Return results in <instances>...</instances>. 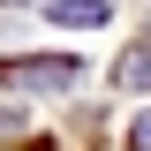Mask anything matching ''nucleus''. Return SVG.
Wrapping results in <instances>:
<instances>
[{
	"label": "nucleus",
	"instance_id": "1",
	"mask_svg": "<svg viewBox=\"0 0 151 151\" xmlns=\"http://www.w3.org/2000/svg\"><path fill=\"white\" fill-rule=\"evenodd\" d=\"M0 76H8V91H68L83 76V60L76 53H15Z\"/></svg>",
	"mask_w": 151,
	"mask_h": 151
},
{
	"label": "nucleus",
	"instance_id": "2",
	"mask_svg": "<svg viewBox=\"0 0 151 151\" xmlns=\"http://www.w3.org/2000/svg\"><path fill=\"white\" fill-rule=\"evenodd\" d=\"M53 23H68V30H98V23H106V0H53Z\"/></svg>",
	"mask_w": 151,
	"mask_h": 151
},
{
	"label": "nucleus",
	"instance_id": "3",
	"mask_svg": "<svg viewBox=\"0 0 151 151\" xmlns=\"http://www.w3.org/2000/svg\"><path fill=\"white\" fill-rule=\"evenodd\" d=\"M113 76H121L129 91H151V38H144V45H129V53H121V68H113Z\"/></svg>",
	"mask_w": 151,
	"mask_h": 151
},
{
	"label": "nucleus",
	"instance_id": "4",
	"mask_svg": "<svg viewBox=\"0 0 151 151\" xmlns=\"http://www.w3.org/2000/svg\"><path fill=\"white\" fill-rule=\"evenodd\" d=\"M129 151H151V106L136 113V129H129Z\"/></svg>",
	"mask_w": 151,
	"mask_h": 151
},
{
	"label": "nucleus",
	"instance_id": "5",
	"mask_svg": "<svg viewBox=\"0 0 151 151\" xmlns=\"http://www.w3.org/2000/svg\"><path fill=\"white\" fill-rule=\"evenodd\" d=\"M15 129H23V113H15V106H0V136H15Z\"/></svg>",
	"mask_w": 151,
	"mask_h": 151
}]
</instances>
